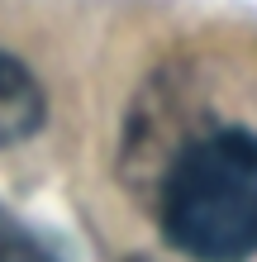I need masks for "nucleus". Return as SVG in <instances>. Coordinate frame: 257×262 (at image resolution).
Returning <instances> with one entry per match:
<instances>
[{"mask_svg": "<svg viewBox=\"0 0 257 262\" xmlns=\"http://www.w3.org/2000/svg\"><path fill=\"white\" fill-rule=\"evenodd\" d=\"M162 238L191 262L257 257V134L243 124L195 129L153 177Z\"/></svg>", "mask_w": 257, "mask_h": 262, "instance_id": "f257e3e1", "label": "nucleus"}, {"mask_svg": "<svg viewBox=\"0 0 257 262\" xmlns=\"http://www.w3.org/2000/svg\"><path fill=\"white\" fill-rule=\"evenodd\" d=\"M48 119V96H43L38 76L19 57L0 53V148H14L34 138Z\"/></svg>", "mask_w": 257, "mask_h": 262, "instance_id": "f03ea898", "label": "nucleus"}, {"mask_svg": "<svg viewBox=\"0 0 257 262\" xmlns=\"http://www.w3.org/2000/svg\"><path fill=\"white\" fill-rule=\"evenodd\" d=\"M0 262H57V257L29 234L10 210H0Z\"/></svg>", "mask_w": 257, "mask_h": 262, "instance_id": "7ed1b4c3", "label": "nucleus"}, {"mask_svg": "<svg viewBox=\"0 0 257 262\" xmlns=\"http://www.w3.org/2000/svg\"><path fill=\"white\" fill-rule=\"evenodd\" d=\"M129 262H153V257H129Z\"/></svg>", "mask_w": 257, "mask_h": 262, "instance_id": "20e7f679", "label": "nucleus"}]
</instances>
